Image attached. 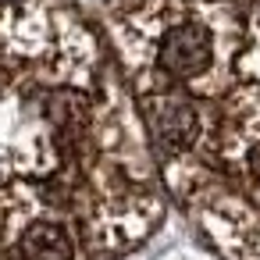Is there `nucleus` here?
<instances>
[{
    "instance_id": "nucleus-1",
    "label": "nucleus",
    "mask_w": 260,
    "mask_h": 260,
    "mask_svg": "<svg viewBox=\"0 0 260 260\" xmlns=\"http://www.w3.org/2000/svg\"><path fill=\"white\" fill-rule=\"evenodd\" d=\"M0 182H32L114 260L164 217V178L107 36L72 0H0Z\"/></svg>"
},
{
    "instance_id": "nucleus-2",
    "label": "nucleus",
    "mask_w": 260,
    "mask_h": 260,
    "mask_svg": "<svg viewBox=\"0 0 260 260\" xmlns=\"http://www.w3.org/2000/svg\"><path fill=\"white\" fill-rule=\"evenodd\" d=\"M100 29L132 96L171 89L221 100L239 82V0H143Z\"/></svg>"
},
{
    "instance_id": "nucleus-3",
    "label": "nucleus",
    "mask_w": 260,
    "mask_h": 260,
    "mask_svg": "<svg viewBox=\"0 0 260 260\" xmlns=\"http://www.w3.org/2000/svg\"><path fill=\"white\" fill-rule=\"evenodd\" d=\"M168 196L224 260H260V86L235 82L203 143L171 171Z\"/></svg>"
},
{
    "instance_id": "nucleus-4",
    "label": "nucleus",
    "mask_w": 260,
    "mask_h": 260,
    "mask_svg": "<svg viewBox=\"0 0 260 260\" xmlns=\"http://www.w3.org/2000/svg\"><path fill=\"white\" fill-rule=\"evenodd\" d=\"M0 260H96L75 214L47 185L8 182Z\"/></svg>"
},
{
    "instance_id": "nucleus-5",
    "label": "nucleus",
    "mask_w": 260,
    "mask_h": 260,
    "mask_svg": "<svg viewBox=\"0 0 260 260\" xmlns=\"http://www.w3.org/2000/svg\"><path fill=\"white\" fill-rule=\"evenodd\" d=\"M242 8V54H239V79L260 86V0H239Z\"/></svg>"
},
{
    "instance_id": "nucleus-6",
    "label": "nucleus",
    "mask_w": 260,
    "mask_h": 260,
    "mask_svg": "<svg viewBox=\"0 0 260 260\" xmlns=\"http://www.w3.org/2000/svg\"><path fill=\"white\" fill-rule=\"evenodd\" d=\"M72 4H75L89 22L107 25L111 18H118V15H125V11H132L136 4H143V0H72Z\"/></svg>"
},
{
    "instance_id": "nucleus-7",
    "label": "nucleus",
    "mask_w": 260,
    "mask_h": 260,
    "mask_svg": "<svg viewBox=\"0 0 260 260\" xmlns=\"http://www.w3.org/2000/svg\"><path fill=\"white\" fill-rule=\"evenodd\" d=\"M4 196H8V182H0V217H4Z\"/></svg>"
}]
</instances>
